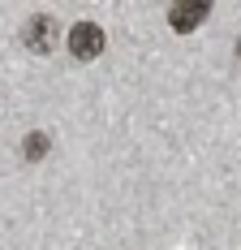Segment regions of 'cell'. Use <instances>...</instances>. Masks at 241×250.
<instances>
[{
	"label": "cell",
	"mask_w": 241,
	"mask_h": 250,
	"mask_svg": "<svg viewBox=\"0 0 241 250\" xmlns=\"http://www.w3.org/2000/svg\"><path fill=\"white\" fill-rule=\"evenodd\" d=\"M56 39H60V26L52 22L48 13L30 18V22H26V30H22V43L35 52V56H48V52L56 48Z\"/></svg>",
	"instance_id": "cell-1"
},
{
	"label": "cell",
	"mask_w": 241,
	"mask_h": 250,
	"mask_svg": "<svg viewBox=\"0 0 241 250\" xmlns=\"http://www.w3.org/2000/svg\"><path fill=\"white\" fill-rule=\"evenodd\" d=\"M207 13H211L207 0H177V4L168 9V26L177 30V35H190V30H198V26L207 22Z\"/></svg>",
	"instance_id": "cell-2"
},
{
	"label": "cell",
	"mask_w": 241,
	"mask_h": 250,
	"mask_svg": "<svg viewBox=\"0 0 241 250\" xmlns=\"http://www.w3.org/2000/svg\"><path fill=\"white\" fill-rule=\"evenodd\" d=\"M103 43H108V39H103V30H99L95 22H78L69 30V52L78 61H95L99 52H103Z\"/></svg>",
	"instance_id": "cell-3"
},
{
	"label": "cell",
	"mask_w": 241,
	"mask_h": 250,
	"mask_svg": "<svg viewBox=\"0 0 241 250\" xmlns=\"http://www.w3.org/2000/svg\"><path fill=\"white\" fill-rule=\"evenodd\" d=\"M48 151H52V138L43 134V129H30V134L22 138V155L30 160V164H39V160H43Z\"/></svg>",
	"instance_id": "cell-4"
}]
</instances>
